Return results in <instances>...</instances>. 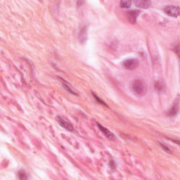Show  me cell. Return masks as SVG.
Wrapping results in <instances>:
<instances>
[{"mask_svg": "<svg viewBox=\"0 0 180 180\" xmlns=\"http://www.w3.org/2000/svg\"><path fill=\"white\" fill-rule=\"evenodd\" d=\"M98 127H99V129L101 130V131H102L105 136L108 138V139H111V140H115L116 139L115 135H114L113 133H112L111 131H109L108 129H106V128L103 127V126L99 125V124H98Z\"/></svg>", "mask_w": 180, "mask_h": 180, "instance_id": "ba28073f", "label": "cell"}, {"mask_svg": "<svg viewBox=\"0 0 180 180\" xmlns=\"http://www.w3.org/2000/svg\"><path fill=\"white\" fill-rule=\"evenodd\" d=\"M139 65V61L137 58H128L123 61V66L127 70H134L138 68Z\"/></svg>", "mask_w": 180, "mask_h": 180, "instance_id": "7a4b0ae2", "label": "cell"}, {"mask_svg": "<svg viewBox=\"0 0 180 180\" xmlns=\"http://www.w3.org/2000/svg\"><path fill=\"white\" fill-rule=\"evenodd\" d=\"M139 13L140 11L139 10H131L127 13V16L131 23H134L136 22L137 18L138 17V16L139 15Z\"/></svg>", "mask_w": 180, "mask_h": 180, "instance_id": "5b68a950", "label": "cell"}, {"mask_svg": "<svg viewBox=\"0 0 180 180\" xmlns=\"http://www.w3.org/2000/svg\"><path fill=\"white\" fill-rule=\"evenodd\" d=\"M93 95H94V97L95 98V99H97V101H98V102H99V103H100V104H103V105H105V106H107V105H106V104H105V102H104V101H103V100H101V99H99V97H98L97 95H96V94H94V93H93Z\"/></svg>", "mask_w": 180, "mask_h": 180, "instance_id": "5bb4252c", "label": "cell"}, {"mask_svg": "<svg viewBox=\"0 0 180 180\" xmlns=\"http://www.w3.org/2000/svg\"><path fill=\"white\" fill-rule=\"evenodd\" d=\"M164 12L167 16H171V17L173 18H177L179 16L180 13L179 6L174 5L167 6L164 9Z\"/></svg>", "mask_w": 180, "mask_h": 180, "instance_id": "3957f363", "label": "cell"}, {"mask_svg": "<svg viewBox=\"0 0 180 180\" xmlns=\"http://www.w3.org/2000/svg\"><path fill=\"white\" fill-rule=\"evenodd\" d=\"M61 82L63 83V86H64V88L65 89V90H66L68 91V92H69L71 93V94H74V95H76V96H77V94H76V93L74 92V90H72L71 86H70L69 84L66 81H65L64 79H63V78H61Z\"/></svg>", "mask_w": 180, "mask_h": 180, "instance_id": "9c48e42d", "label": "cell"}, {"mask_svg": "<svg viewBox=\"0 0 180 180\" xmlns=\"http://www.w3.org/2000/svg\"><path fill=\"white\" fill-rule=\"evenodd\" d=\"M179 97H177L176 101H175L174 105H173L172 107L170 109V111L167 112V115L169 116H176L179 112Z\"/></svg>", "mask_w": 180, "mask_h": 180, "instance_id": "8992f818", "label": "cell"}, {"mask_svg": "<svg viewBox=\"0 0 180 180\" xmlns=\"http://www.w3.org/2000/svg\"><path fill=\"white\" fill-rule=\"evenodd\" d=\"M57 122L59 123V125L61 126L62 127L65 128L66 130L70 131V132H73L74 131V127L72 125V124L70 123L69 121H67L66 120H65L64 118H63L62 117H57Z\"/></svg>", "mask_w": 180, "mask_h": 180, "instance_id": "277c9868", "label": "cell"}, {"mask_svg": "<svg viewBox=\"0 0 180 180\" xmlns=\"http://www.w3.org/2000/svg\"><path fill=\"white\" fill-rule=\"evenodd\" d=\"M131 4V1H121L120 2V5L122 8H130Z\"/></svg>", "mask_w": 180, "mask_h": 180, "instance_id": "8fae6325", "label": "cell"}, {"mask_svg": "<svg viewBox=\"0 0 180 180\" xmlns=\"http://www.w3.org/2000/svg\"><path fill=\"white\" fill-rule=\"evenodd\" d=\"M132 90L135 94L139 97H143L146 94L147 86L142 79H136L132 84Z\"/></svg>", "mask_w": 180, "mask_h": 180, "instance_id": "6da1fadb", "label": "cell"}, {"mask_svg": "<svg viewBox=\"0 0 180 180\" xmlns=\"http://www.w3.org/2000/svg\"><path fill=\"white\" fill-rule=\"evenodd\" d=\"M134 3L137 7L141 9H149L151 5V2L150 1H148V0H144V1L135 0Z\"/></svg>", "mask_w": 180, "mask_h": 180, "instance_id": "52a82bcc", "label": "cell"}, {"mask_svg": "<svg viewBox=\"0 0 180 180\" xmlns=\"http://www.w3.org/2000/svg\"><path fill=\"white\" fill-rule=\"evenodd\" d=\"M155 88L157 92H163V90L165 89V85L160 81H158L156 82L155 84Z\"/></svg>", "mask_w": 180, "mask_h": 180, "instance_id": "30bf717a", "label": "cell"}, {"mask_svg": "<svg viewBox=\"0 0 180 180\" xmlns=\"http://www.w3.org/2000/svg\"><path fill=\"white\" fill-rule=\"evenodd\" d=\"M18 177H19L20 179H27L28 176L26 172L24 170H20V171L18 172Z\"/></svg>", "mask_w": 180, "mask_h": 180, "instance_id": "7c38bea8", "label": "cell"}, {"mask_svg": "<svg viewBox=\"0 0 180 180\" xmlns=\"http://www.w3.org/2000/svg\"><path fill=\"white\" fill-rule=\"evenodd\" d=\"M160 146L162 147V149L164 150L165 152H167V153H171V150L169 149V147L167 146H166L165 144H163V143H160Z\"/></svg>", "mask_w": 180, "mask_h": 180, "instance_id": "4fadbf2b", "label": "cell"}]
</instances>
